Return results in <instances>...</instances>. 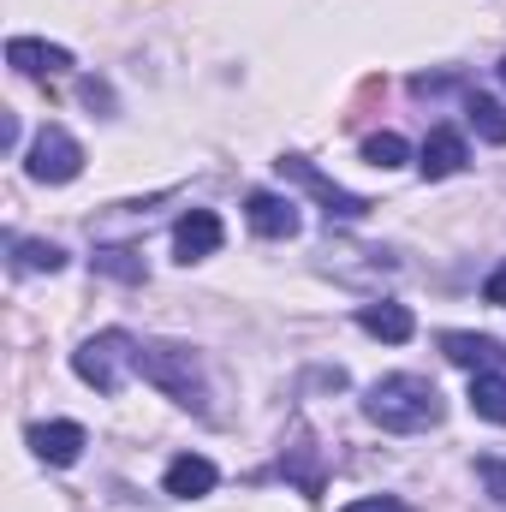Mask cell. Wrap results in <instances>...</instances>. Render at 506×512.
I'll list each match as a JSON object with an SVG mask.
<instances>
[{"label": "cell", "instance_id": "6da1fadb", "mask_svg": "<svg viewBox=\"0 0 506 512\" xmlns=\"http://www.w3.org/2000/svg\"><path fill=\"white\" fill-rule=\"evenodd\" d=\"M364 417L393 429V435H423L447 417V405H441V387L429 376H381L364 393Z\"/></svg>", "mask_w": 506, "mask_h": 512}, {"label": "cell", "instance_id": "7a4b0ae2", "mask_svg": "<svg viewBox=\"0 0 506 512\" xmlns=\"http://www.w3.org/2000/svg\"><path fill=\"white\" fill-rule=\"evenodd\" d=\"M137 370H143V382L161 387L173 405L209 411V382H203V364H197L191 346H179V340H149V346L137 352Z\"/></svg>", "mask_w": 506, "mask_h": 512}, {"label": "cell", "instance_id": "3957f363", "mask_svg": "<svg viewBox=\"0 0 506 512\" xmlns=\"http://www.w3.org/2000/svg\"><path fill=\"white\" fill-rule=\"evenodd\" d=\"M137 352H143V346H137L131 334L108 328V334H96V340H84V346L72 352V370L96 387V393H108V399H114V393L126 387V376L137 370Z\"/></svg>", "mask_w": 506, "mask_h": 512}, {"label": "cell", "instance_id": "277c9868", "mask_svg": "<svg viewBox=\"0 0 506 512\" xmlns=\"http://www.w3.org/2000/svg\"><path fill=\"white\" fill-rule=\"evenodd\" d=\"M24 167H30L36 185H66V179L84 173V149H78V137L66 126H42L36 143H30V155H24Z\"/></svg>", "mask_w": 506, "mask_h": 512}, {"label": "cell", "instance_id": "5b68a950", "mask_svg": "<svg viewBox=\"0 0 506 512\" xmlns=\"http://www.w3.org/2000/svg\"><path fill=\"white\" fill-rule=\"evenodd\" d=\"M274 167H280V179H298V185H304V191H310V197L328 209V221H364V215L376 209L370 197H358V191H340L334 179H322V173H316L304 155H280Z\"/></svg>", "mask_w": 506, "mask_h": 512}, {"label": "cell", "instance_id": "8992f818", "mask_svg": "<svg viewBox=\"0 0 506 512\" xmlns=\"http://www.w3.org/2000/svg\"><path fill=\"white\" fill-rule=\"evenodd\" d=\"M221 215L215 209H191V215H179V227H173V256L179 262H203V256L221 251Z\"/></svg>", "mask_w": 506, "mask_h": 512}, {"label": "cell", "instance_id": "52a82bcc", "mask_svg": "<svg viewBox=\"0 0 506 512\" xmlns=\"http://www.w3.org/2000/svg\"><path fill=\"white\" fill-rule=\"evenodd\" d=\"M465 161H471V155H465V137L453 126H435L423 137V149H417V173H423V179H453Z\"/></svg>", "mask_w": 506, "mask_h": 512}, {"label": "cell", "instance_id": "ba28073f", "mask_svg": "<svg viewBox=\"0 0 506 512\" xmlns=\"http://www.w3.org/2000/svg\"><path fill=\"white\" fill-rule=\"evenodd\" d=\"M245 215H251V227L262 239H292V233H298V203H292V197L256 191L251 203H245Z\"/></svg>", "mask_w": 506, "mask_h": 512}, {"label": "cell", "instance_id": "9c48e42d", "mask_svg": "<svg viewBox=\"0 0 506 512\" xmlns=\"http://www.w3.org/2000/svg\"><path fill=\"white\" fill-rule=\"evenodd\" d=\"M30 447H36L42 465H78L84 429H78V423H36V429H30Z\"/></svg>", "mask_w": 506, "mask_h": 512}, {"label": "cell", "instance_id": "30bf717a", "mask_svg": "<svg viewBox=\"0 0 506 512\" xmlns=\"http://www.w3.org/2000/svg\"><path fill=\"white\" fill-rule=\"evenodd\" d=\"M6 60H12L18 72H30V78H42V72H72V54H66V48H48V42H36V36H12V42H6Z\"/></svg>", "mask_w": 506, "mask_h": 512}, {"label": "cell", "instance_id": "8fae6325", "mask_svg": "<svg viewBox=\"0 0 506 512\" xmlns=\"http://www.w3.org/2000/svg\"><path fill=\"white\" fill-rule=\"evenodd\" d=\"M441 352L465 370H501L506 364L501 340H489V334H441Z\"/></svg>", "mask_w": 506, "mask_h": 512}, {"label": "cell", "instance_id": "7c38bea8", "mask_svg": "<svg viewBox=\"0 0 506 512\" xmlns=\"http://www.w3.org/2000/svg\"><path fill=\"white\" fill-rule=\"evenodd\" d=\"M209 489H215V465H209V459L179 453V459L167 465V495H173V501H197V495H209Z\"/></svg>", "mask_w": 506, "mask_h": 512}, {"label": "cell", "instance_id": "4fadbf2b", "mask_svg": "<svg viewBox=\"0 0 506 512\" xmlns=\"http://www.w3.org/2000/svg\"><path fill=\"white\" fill-rule=\"evenodd\" d=\"M358 328L376 334V340H387V346H405V340L417 334V322H411L405 304H364V310H358Z\"/></svg>", "mask_w": 506, "mask_h": 512}, {"label": "cell", "instance_id": "5bb4252c", "mask_svg": "<svg viewBox=\"0 0 506 512\" xmlns=\"http://www.w3.org/2000/svg\"><path fill=\"white\" fill-rule=\"evenodd\" d=\"M60 262H66V251L48 245V239H18V245H12V268H18V274H54Z\"/></svg>", "mask_w": 506, "mask_h": 512}, {"label": "cell", "instance_id": "9a60e30c", "mask_svg": "<svg viewBox=\"0 0 506 512\" xmlns=\"http://www.w3.org/2000/svg\"><path fill=\"white\" fill-rule=\"evenodd\" d=\"M471 411L506 429V376H477L471 382Z\"/></svg>", "mask_w": 506, "mask_h": 512}, {"label": "cell", "instance_id": "2e32d148", "mask_svg": "<svg viewBox=\"0 0 506 512\" xmlns=\"http://www.w3.org/2000/svg\"><path fill=\"white\" fill-rule=\"evenodd\" d=\"M90 262H96V274H114L126 286H143V256L126 251V245H108V251H96Z\"/></svg>", "mask_w": 506, "mask_h": 512}, {"label": "cell", "instance_id": "e0dca14e", "mask_svg": "<svg viewBox=\"0 0 506 512\" xmlns=\"http://www.w3.org/2000/svg\"><path fill=\"white\" fill-rule=\"evenodd\" d=\"M465 114H471L477 137H489V143H506V108L495 102V96H471V102H465Z\"/></svg>", "mask_w": 506, "mask_h": 512}, {"label": "cell", "instance_id": "ac0fdd59", "mask_svg": "<svg viewBox=\"0 0 506 512\" xmlns=\"http://www.w3.org/2000/svg\"><path fill=\"white\" fill-rule=\"evenodd\" d=\"M411 149H405V137H393V131H376V137H364V161L370 167H399Z\"/></svg>", "mask_w": 506, "mask_h": 512}, {"label": "cell", "instance_id": "d6986e66", "mask_svg": "<svg viewBox=\"0 0 506 512\" xmlns=\"http://www.w3.org/2000/svg\"><path fill=\"white\" fill-rule=\"evenodd\" d=\"M280 465H286V471H292V477H298V489H304V495H310V501H316V495H322V471H316V465H310V447H304V441H298V447H292V453H286V459H280Z\"/></svg>", "mask_w": 506, "mask_h": 512}, {"label": "cell", "instance_id": "ffe728a7", "mask_svg": "<svg viewBox=\"0 0 506 512\" xmlns=\"http://www.w3.org/2000/svg\"><path fill=\"white\" fill-rule=\"evenodd\" d=\"M477 477L489 483V495L506 507V459H477Z\"/></svg>", "mask_w": 506, "mask_h": 512}, {"label": "cell", "instance_id": "44dd1931", "mask_svg": "<svg viewBox=\"0 0 506 512\" xmlns=\"http://www.w3.org/2000/svg\"><path fill=\"white\" fill-rule=\"evenodd\" d=\"M346 512H411L405 501H393V495H370V501H352Z\"/></svg>", "mask_w": 506, "mask_h": 512}, {"label": "cell", "instance_id": "7402d4cb", "mask_svg": "<svg viewBox=\"0 0 506 512\" xmlns=\"http://www.w3.org/2000/svg\"><path fill=\"white\" fill-rule=\"evenodd\" d=\"M483 298H489V304H506V262L495 268V274H489V286H483Z\"/></svg>", "mask_w": 506, "mask_h": 512}, {"label": "cell", "instance_id": "603a6c76", "mask_svg": "<svg viewBox=\"0 0 506 512\" xmlns=\"http://www.w3.org/2000/svg\"><path fill=\"white\" fill-rule=\"evenodd\" d=\"M501 84H506V60H501Z\"/></svg>", "mask_w": 506, "mask_h": 512}]
</instances>
